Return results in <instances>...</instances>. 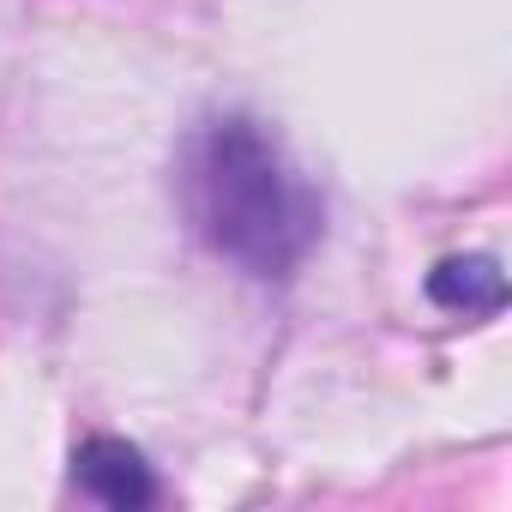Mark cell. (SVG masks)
Wrapping results in <instances>:
<instances>
[{"instance_id":"obj_1","label":"cell","mask_w":512,"mask_h":512,"mask_svg":"<svg viewBox=\"0 0 512 512\" xmlns=\"http://www.w3.org/2000/svg\"><path fill=\"white\" fill-rule=\"evenodd\" d=\"M181 193L199 235L253 278H290L320 241L314 187L284 163L278 139L247 115H223L193 133Z\"/></svg>"},{"instance_id":"obj_2","label":"cell","mask_w":512,"mask_h":512,"mask_svg":"<svg viewBox=\"0 0 512 512\" xmlns=\"http://www.w3.org/2000/svg\"><path fill=\"white\" fill-rule=\"evenodd\" d=\"M73 476H79V488H85L91 500H103V506H115V512H133V506H151V500H157V476H151V464L139 458V446L109 440V434H97V440H85V446L73 452Z\"/></svg>"},{"instance_id":"obj_3","label":"cell","mask_w":512,"mask_h":512,"mask_svg":"<svg viewBox=\"0 0 512 512\" xmlns=\"http://www.w3.org/2000/svg\"><path fill=\"white\" fill-rule=\"evenodd\" d=\"M428 296L452 314H500L506 308V278L494 260H482V253H470V260H446L434 278H428Z\"/></svg>"}]
</instances>
